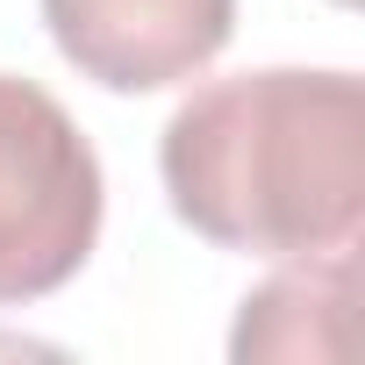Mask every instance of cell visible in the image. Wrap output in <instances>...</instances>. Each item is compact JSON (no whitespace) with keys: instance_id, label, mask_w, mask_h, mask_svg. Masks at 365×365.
Segmentation results:
<instances>
[{"instance_id":"6da1fadb","label":"cell","mask_w":365,"mask_h":365,"mask_svg":"<svg viewBox=\"0 0 365 365\" xmlns=\"http://www.w3.org/2000/svg\"><path fill=\"white\" fill-rule=\"evenodd\" d=\"M172 215L215 251L308 258L365 222V79L265 65L208 79L158 136Z\"/></svg>"},{"instance_id":"277c9868","label":"cell","mask_w":365,"mask_h":365,"mask_svg":"<svg viewBox=\"0 0 365 365\" xmlns=\"http://www.w3.org/2000/svg\"><path fill=\"white\" fill-rule=\"evenodd\" d=\"M351 244L336 251H308L301 265L272 272L258 294H244L237 358H344V315H351Z\"/></svg>"},{"instance_id":"3957f363","label":"cell","mask_w":365,"mask_h":365,"mask_svg":"<svg viewBox=\"0 0 365 365\" xmlns=\"http://www.w3.org/2000/svg\"><path fill=\"white\" fill-rule=\"evenodd\" d=\"M58 58L108 93H158L222 58L237 0H43Z\"/></svg>"},{"instance_id":"7a4b0ae2","label":"cell","mask_w":365,"mask_h":365,"mask_svg":"<svg viewBox=\"0 0 365 365\" xmlns=\"http://www.w3.org/2000/svg\"><path fill=\"white\" fill-rule=\"evenodd\" d=\"M108 179L86 129L36 79L0 72V308L58 294L101 244Z\"/></svg>"}]
</instances>
